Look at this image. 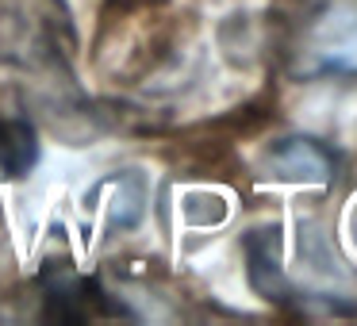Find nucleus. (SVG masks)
<instances>
[{
    "label": "nucleus",
    "mask_w": 357,
    "mask_h": 326,
    "mask_svg": "<svg viewBox=\"0 0 357 326\" xmlns=\"http://www.w3.org/2000/svg\"><path fill=\"white\" fill-rule=\"evenodd\" d=\"M280 54L296 77H357V0H296Z\"/></svg>",
    "instance_id": "nucleus-1"
},
{
    "label": "nucleus",
    "mask_w": 357,
    "mask_h": 326,
    "mask_svg": "<svg viewBox=\"0 0 357 326\" xmlns=\"http://www.w3.org/2000/svg\"><path fill=\"white\" fill-rule=\"evenodd\" d=\"M77 31L62 0H0V65L27 73L70 70Z\"/></svg>",
    "instance_id": "nucleus-2"
},
{
    "label": "nucleus",
    "mask_w": 357,
    "mask_h": 326,
    "mask_svg": "<svg viewBox=\"0 0 357 326\" xmlns=\"http://www.w3.org/2000/svg\"><path fill=\"white\" fill-rule=\"evenodd\" d=\"M265 169L273 180L323 188L334 180V154L319 139H280L265 150Z\"/></svg>",
    "instance_id": "nucleus-3"
},
{
    "label": "nucleus",
    "mask_w": 357,
    "mask_h": 326,
    "mask_svg": "<svg viewBox=\"0 0 357 326\" xmlns=\"http://www.w3.org/2000/svg\"><path fill=\"white\" fill-rule=\"evenodd\" d=\"M246 261H250V284H254L265 300H277V303L292 300V284H288L284 265H280V231L277 226L250 231Z\"/></svg>",
    "instance_id": "nucleus-4"
},
{
    "label": "nucleus",
    "mask_w": 357,
    "mask_h": 326,
    "mask_svg": "<svg viewBox=\"0 0 357 326\" xmlns=\"http://www.w3.org/2000/svg\"><path fill=\"white\" fill-rule=\"evenodd\" d=\"M39 162V139L20 119H0V169L8 177H27Z\"/></svg>",
    "instance_id": "nucleus-5"
},
{
    "label": "nucleus",
    "mask_w": 357,
    "mask_h": 326,
    "mask_svg": "<svg viewBox=\"0 0 357 326\" xmlns=\"http://www.w3.org/2000/svg\"><path fill=\"white\" fill-rule=\"evenodd\" d=\"M354 231H357V215H354Z\"/></svg>",
    "instance_id": "nucleus-6"
}]
</instances>
